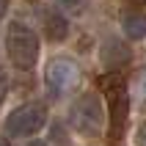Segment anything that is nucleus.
<instances>
[{
  "mask_svg": "<svg viewBox=\"0 0 146 146\" xmlns=\"http://www.w3.org/2000/svg\"><path fill=\"white\" fill-rule=\"evenodd\" d=\"M58 8H64L69 14H83L86 11V0H55Z\"/></svg>",
  "mask_w": 146,
  "mask_h": 146,
  "instance_id": "1a4fd4ad",
  "label": "nucleus"
},
{
  "mask_svg": "<svg viewBox=\"0 0 146 146\" xmlns=\"http://www.w3.org/2000/svg\"><path fill=\"white\" fill-rule=\"evenodd\" d=\"M141 99L146 102V69H143V74H141Z\"/></svg>",
  "mask_w": 146,
  "mask_h": 146,
  "instance_id": "f8f14e48",
  "label": "nucleus"
},
{
  "mask_svg": "<svg viewBox=\"0 0 146 146\" xmlns=\"http://www.w3.org/2000/svg\"><path fill=\"white\" fill-rule=\"evenodd\" d=\"M99 91L108 97V141L119 143L130 119V94H127V83L121 74H105L99 77Z\"/></svg>",
  "mask_w": 146,
  "mask_h": 146,
  "instance_id": "f257e3e1",
  "label": "nucleus"
},
{
  "mask_svg": "<svg viewBox=\"0 0 146 146\" xmlns=\"http://www.w3.org/2000/svg\"><path fill=\"white\" fill-rule=\"evenodd\" d=\"M135 146H146V124H141L135 132Z\"/></svg>",
  "mask_w": 146,
  "mask_h": 146,
  "instance_id": "9d476101",
  "label": "nucleus"
},
{
  "mask_svg": "<svg viewBox=\"0 0 146 146\" xmlns=\"http://www.w3.org/2000/svg\"><path fill=\"white\" fill-rule=\"evenodd\" d=\"M69 124L74 132H80L86 138H97L102 135L108 124V110L99 94H80L69 108Z\"/></svg>",
  "mask_w": 146,
  "mask_h": 146,
  "instance_id": "7ed1b4c3",
  "label": "nucleus"
},
{
  "mask_svg": "<svg viewBox=\"0 0 146 146\" xmlns=\"http://www.w3.org/2000/svg\"><path fill=\"white\" fill-rule=\"evenodd\" d=\"M6 8H8V0H0V19H3V14H6Z\"/></svg>",
  "mask_w": 146,
  "mask_h": 146,
  "instance_id": "4468645a",
  "label": "nucleus"
},
{
  "mask_svg": "<svg viewBox=\"0 0 146 146\" xmlns=\"http://www.w3.org/2000/svg\"><path fill=\"white\" fill-rule=\"evenodd\" d=\"M127 3H130L132 8H143L146 6V0H127Z\"/></svg>",
  "mask_w": 146,
  "mask_h": 146,
  "instance_id": "ddd939ff",
  "label": "nucleus"
},
{
  "mask_svg": "<svg viewBox=\"0 0 146 146\" xmlns=\"http://www.w3.org/2000/svg\"><path fill=\"white\" fill-rule=\"evenodd\" d=\"M41 22H44V33H47L50 41H64L69 36V22H66V17L55 8H50L41 14Z\"/></svg>",
  "mask_w": 146,
  "mask_h": 146,
  "instance_id": "0eeeda50",
  "label": "nucleus"
},
{
  "mask_svg": "<svg viewBox=\"0 0 146 146\" xmlns=\"http://www.w3.org/2000/svg\"><path fill=\"white\" fill-rule=\"evenodd\" d=\"M28 146H47V143H44V141H31Z\"/></svg>",
  "mask_w": 146,
  "mask_h": 146,
  "instance_id": "2eb2a0df",
  "label": "nucleus"
},
{
  "mask_svg": "<svg viewBox=\"0 0 146 146\" xmlns=\"http://www.w3.org/2000/svg\"><path fill=\"white\" fill-rule=\"evenodd\" d=\"M121 33L130 41H143L146 39V11H130V14H124Z\"/></svg>",
  "mask_w": 146,
  "mask_h": 146,
  "instance_id": "6e6552de",
  "label": "nucleus"
},
{
  "mask_svg": "<svg viewBox=\"0 0 146 146\" xmlns=\"http://www.w3.org/2000/svg\"><path fill=\"white\" fill-rule=\"evenodd\" d=\"M39 52H41V44H39V36L31 25L19 22H8V31H6V55L8 61L17 66V69H33L36 61H39Z\"/></svg>",
  "mask_w": 146,
  "mask_h": 146,
  "instance_id": "f03ea898",
  "label": "nucleus"
},
{
  "mask_svg": "<svg viewBox=\"0 0 146 146\" xmlns=\"http://www.w3.org/2000/svg\"><path fill=\"white\" fill-rule=\"evenodd\" d=\"M0 146H8V143H6V141H3V138H0Z\"/></svg>",
  "mask_w": 146,
  "mask_h": 146,
  "instance_id": "dca6fc26",
  "label": "nucleus"
},
{
  "mask_svg": "<svg viewBox=\"0 0 146 146\" xmlns=\"http://www.w3.org/2000/svg\"><path fill=\"white\" fill-rule=\"evenodd\" d=\"M83 80V72L80 66L69 61V58H52L44 69V86H47L50 97L52 99H61L66 94H72Z\"/></svg>",
  "mask_w": 146,
  "mask_h": 146,
  "instance_id": "20e7f679",
  "label": "nucleus"
},
{
  "mask_svg": "<svg viewBox=\"0 0 146 146\" xmlns=\"http://www.w3.org/2000/svg\"><path fill=\"white\" fill-rule=\"evenodd\" d=\"M130 58H132L130 47H127L119 36L105 39V41H102V47H99V61H102L108 69H119V66L130 64Z\"/></svg>",
  "mask_w": 146,
  "mask_h": 146,
  "instance_id": "423d86ee",
  "label": "nucleus"
},
{
  "mask_svg": "<svg viewBox=\"0 0 146 146\" xmlns=\"http://www.w3.org/2000/svg\"><path fill=\"white\" fill-rule=\"evenodd\" d=\"M47 124V110L39 102H25V105L14 108L6 119V135L11 138H31Z\"/></svg>",
  "mask_w": 146,
  "mask_h": 146,
  "instance_id": "39448f33",
  "label": "nucleus"
},
{
  "mask_svg": "<svg viewBox=\"0 0 146 146\" xmlns=\"http://www.w3.org/2000/svg\"><path fill=\"white\" fill-rule=\"evenodd\" d=\"M6 91H8V77L0 72V102H3V97H6Z\"/></svg>",
  "mask_w": 146,
  "mask_h": 146,
  "instance_id": "9b49d317",
  "label": "nucleus"
}]
</instances>
